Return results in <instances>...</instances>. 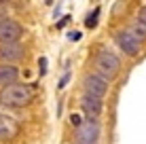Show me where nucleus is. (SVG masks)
Returning a JSON list of instances; mask_svg holds the SVG:
<instances>
[{
    "label": "nucleus",
    "mask_w": 146,
    "mask_h": 144,
    "mask_svg": "<svg viewBox=\"0 0 146 144\" xmlns=\"http://www.w3.org/2000/svg\"><path fill=\"white\" fill-rule=\"evenodd\" d=\"M36 98V87L28 83H13L9 87H2L0 91V106L4 108H26Z\"/></svg>",
    "instance_id": "1"
},
{
    "label": "nucleus",
    "mask_w": 146,
    "mask_h": 144,
    "mask_svg": "<svg viewBox=\"0 0 146 144\" xmlns=\"http://www.w3.org/2000/svg\"><path fill=\"white\" fill-rule=\"evenodd\" d=\"M95 70L100 76H104L106 81H112L121 70V59L117 53H112L110 49H100L98 55H95Z\"/></svg>",
    "instance_id": "2"
},
{
    "label": "nucleus",
    "mask_w": 146,
    "mask_h": 144,
    "mask_svg": "<svg viewBox=\"0 0 146 144\" xmlns=\"http://www.w3.org/2000/svg\"><path fill=\"white\" fill-rule=\"evenodd\" d=\"M100 136H102V127L91 117L83 119V123L76 127V142L78 144H98Z\"/></svg>",
    "instance_id": "3"
},
{
    "label": "nucleus",
    "mask_w": 146,
    "mask_h": 144,
    "mask_svg": "<svg viewBox=\"0 0 146 144\" xmlns=\"http://www.w3.org/2000/svg\"><path fill=\"white\" fill-rule=\"evenodd\" d=\"M23 36V28L19 21L15 19H0V44H7V42H19V38Z\"/></svg>",
    "instance_id": "4"
},
{
    "label": "nucleus",
    "mask_w": 146,
    "mask_h": 144,
    "mask_svg": "<svg viewBox=\"0 0 146 144\" xmlns=\"http://www.w3.org/2000/svg\"><path fill=\"white\" fill-rule=\"evenodd\" d=\"M26 57V47L21 42H7L0 44V64H11L15 66L17 62Z\"/></svg>",
    "instance_id": "5"
},
{
    "label": "nucleus",
    "mask_w": 146,
    "mask_h": 144,
    "mask_svg": "<svg viewBox=\"0 0 146 144\" xmlns=\"http://www.w3.org/2000/svg\"><path fill=\"white\" fill-rule=\"evenodd\" d=\"M83 85H85V93H89V96H93V98H100V100H104V96L108 93V81L104 76H100L98 72L87 74Z\"/></svg>",
    "instance_id": "6"
},
{
    "label": "nucleus",
    "mask_w": 146,
    "mask_h": 144,
    "mask_svg": "<svg viewBox=\"0 0 146 144\" xmlns=\"http://www.w3.org/2000/svg\"><path fill=\"white\" fill-rule=\"evenodd\" d=\"M114 42H117V47L127 57H135L140 53V47H142V44L129 34V30H121V32H117V34H114Z\"/></svg>",
    "instance_id": "7"
},
{
    "label": "nucleus",
    "mask_w": 146,
    "mask_h": 144,
    "mask_svg": "<svg viewBox=\"0 0 146 144\" xmlns=\"http://www.w3.org/2000/svg\"><path fill=\"white\" fill-rule=\"evenodd\" d=\"M19 131H21V125H19L17 119L0 112V142L13 140L15 136H19Z\"/></svg>",
    "instance_id": "8"
},
{
    "label": "nucleus",
    "mask_w": 146,
    "mask_h": 144,
    "mask_svg": "<svg viewBox=\"0 0 146 144\" xmlns=\"http://www.w3.org/2000/svg\"><path fill=\"white\" fill-rule=\"evenodd\" d=\"M80 110H83L87 117L98 119L104 112V100L93 98V96H89V93H83V96H80Z\"/></svg>",
    "instance_id": "9"
},
{
    "label": "nucleus",
    "mask_w": 146,
    "mask_h": 144,
    "mask_svg": "<svg viewBox=\"0 0 146 144\" xmlns=\"http://www.w3.org/2000/svg\"><path fill=\"white\" fill-rule=\"evenodd\" d=\"M19 83V68L11 64H0V87H9Z\"/></svg>",
    "instance_id": "10"
},
{
    "label": "nucleus",
    "mask_w": 146,
    "mask_h": 144,
    "mask_svg": "<svg viewBox=\"0 0 146 144\" xmlns=\"http://www.w3.org/2000/svg\"><path fill=\"white\" fill-rule=\"evenodd\" d=\"M129 34H131V36L135 38V40H138L140 44H142L144 40H146V26L144 23H140V21H135L131 28H129Z\"/></svg>",
    "instance_id": "11"
},
{
    "label": "nucleus",
    "mask_w": 146,
    "mask_h": 144,
    "mask_svg": "<svg viewBox=\"0 0 146 144\" xmlns=\"http://www.w3.org/2000/svg\"><path fill=\"white\" fill-rule=\"evenodd\" d=\"M100 13H102V9H100V7H95V9H93V13H89V15H87V19H85V28L93 30L95 26H98V19H100Z\"/></svg>",
    "instance_id": "12"
},
{
    "label": "nucleus",
    "mask_w": 146,
    "mask_h": 144,
    "mask_svg": "<svg viewBox=\"0 0 146 144\" xmlns=\"http://www.w3.org/2000/svg\"><path fill=\"white\" fill-rule=\"evenodd\" d=\"M38 74H40V76L47 74V57H40L38 59Z\"/></svg>",
    "instance_id": "13"
},
{
    "label": "nucleus",
    "mask_w": 146,
    "mask_h": 144,
    "mask_svg": "<svg viewBox=\"0 0 146 144\" xmlns=\"http://www.w3.org/2000/svg\"><path fill=\"white\" fill-rule=\"evenodd\" d=\"M70 123H72L74 127H78L80 123H83V117H80V115H72V117H70Z\"/></svg>",
    "instance_id": "14"
},
{
    "label": "nucleus",
    "mask_w": 146,
    "mask_h": 144,
    "mask_svg": "<svg viewBox=\"0 0 146 144\" xmlns=\"http://www.w3.org/2000/svg\"><path fill=\"white\" fill-rule=\"evenodd\" d=\"M68 81H70V72H66V74H64V76H62V81H59V85H57V89H64V87L68 85Z\"/></svg>",
    "instance_id": "15"
},
{
    "label": "nucleus",
    "mask_w": 146,
    "mask_h": 144,
    "mask_svg": "<svg viewBox=\"0 0 146 144\" xmlns=\"http://www.w3.org/2000/svg\"><path fill=\"white\" fill-rule=\"evenodd\" d=\"M138 21L146 26V7H142V9H140V13H138Z\"/></svg>",
    "instance_id": "16"
},
{
    "label": "nucleus",
    "mask_w": 146,
    "mask_h": 144,
    "mask_svg": "<svg viewBox=\"0 0 146 144\" xmlns=\"http://www.w3.org/2000/svg\"><path fill=\"white\" fill-rule=\"evenodd\" d=\"M68 40H80V32H70L68 34Z\"/></svg>",
    "instance_id": "17"
},
{
    "label": "nucleus",
    "mask_w": 146,
    "mask_h": 144,
    "mask_svg": "<svg viewBox=\"0 0 146 144\" xmlns=\"http://www.w3.org/2000/svg\"><path fill=\"white\" fill-rule=\"evenodd\" d=\"M68 21H70V17H64V19H62V21H59V23H57V28H62V26H66V23H68Z\"/></svg>",
    "instance_id": "18"
},
{
    "label": "nucleus",
    "mask_w": 146,
    "mask_h": 144,
    "mask_svg": "<svg viewBox=\"0 0 146 144\" xmlns=\"http://www.w3.org/2000/svg\"><path fill=\"white\" fill-rule=\"evenodd\" d=\"M4 2H9V0H0V4H4Z\"/></svg>",
    "instance_id": "19"
}]
</instances>
